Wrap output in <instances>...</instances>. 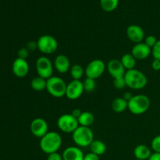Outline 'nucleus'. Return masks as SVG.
<instances>
[{
    "instance_id": "nucleus-1",
    "label": "nucleus",
    "mask_w": 160,
    "mask_h": 160,
    "mask_svg": "<svg viewBox=\"0 0 160 160\" xmlns=\"http://www.w3.org/2000/svg\"><path fill=\"white\" fill-rule=\"evenodd\" d=\"M62 139L60 134L56 131H48L45 135L40 138L39 146L45 154L57 152L62 146Z\"/></svg>"
},
{
    "instance_id": "nucleus-2",
    "label": "nucleus",
    "mask_w": 160,
    "mask_h": 160,
    "mask_svg": "<svg viewBox=\"0 0 160 160\" xmlns=\"http://www.w3.org/2000/svg\"><path fill=\"white\" fill-rule=\"evenodd\" d=\"M127 87L133 90H142L146 87L148 78L146 75L137 69L127 70L124 75Z\"/></svg>"
},
{
    "instance_id": "nucleus-3",
    "label": "nucleus",
    "mask_w": 160,
    "mask_h": 160,
    "mask_svg": "<svg viewBox=\"0 0 160 160\" xmlns=\"http://www.w3.org/2000/svg\"><path fill=\"white\" fill-rule=\"evenodd\" d=\"M151 101L147 95L139 94L134 95L128 101V109L134 115H142L149 109Z\"/></svg>"
},
{
    "instance_id": "nucleus-4",
    "label": "nucleus",
    "mask_w": 160,
    "mask_h": 160,
    "mask_svg": "<svg viewBox=\"0 0 160 160\" xmlns=\"http://www.w3.org/2000/svg\"><path fill=\"white\" fill-rule=\"evenodd\" d=\"M72 138L77 146L85 148L93 142L94 133L90 128L79 126L72 134Z\"/></svg>"
},
{
    "instance_id": "nucleus-5",
    "label": "nucleus",
    "mask_w": 160,
    "mask_h": 160,
    "mask_svg": "<svg viewBox=\"0 0 160 160\" xmlns=\"http://www.w3.org/2000/svg\"><path fill=\"white\" fill-rule=\"evenodd\" d=\"M67 84L62 78L52 76L47 79L46 90L52 96L55 98H62L66 96Z\"/></svg>"
},
{
    "instance_id": "nucleus-6",
    "label": "nucleus",
    "mask_w": 160,
    "mask_h": 160,
    "mask_svg": "<svg viewBox=\"0 0 160 160\" xmlns=\"http://www.w3.org/2000/svg\"><path fill=\"white\" fill-rule=\"evenodd\" d=\"M57 126L62 132L73 134L80 125L78 119L75 118L71 113H66L62 114L58 118Z\"/></svg>"
},
{
    "instance_id": "nucleus-7",
    "label": "nucleus",
    "mask_w": 160,
    "mask_h": 160,
    "mask_svg": "<svg viewBox=\"0 0 160 160\" xmlns=\"http://www.w3.org/2000/svg\"><path fill=\"white\" fill-rule=\"evenodd\" d=\"M38 49L45 55L52 54L57 50L58 42L53 36L49 34L42 35L37 41Z\"/></svg>"
},
{
    "instance_id": "nucleus-8",
    "label": "nucleus",
    "mask_w": 160,
    "mask_h": 160,
    "mask_svg": "<svg viewBox=\"0 0 160 160\" xmlns=\"http://www.w3.org/2000/svg\"><path fill=\"white\" fill-rule=\"evenodd\" d=\"M36 71L39 77L45 79H48L53 76L54 65L51 59L45 56H40L36 61Z\"/></svg>"
},
{
    "instance_id": "nucleus-9",
    "label": "nucleus",
    "mask_w": 160,
    "mask_h": 160,
    "mask_svg": "<svg viewBox=\"0 0 160 160\" xmlns=\"http://www.w3.org/2000/svg\"><path fill=\"white\" fill-rule=\"evenodd\" d=\"M106 64L102 59H93L87 65L85 70L86 78L96 80L102 76L106 70Z\"/></svg>"
},
{
    "instance_id": "nucleus-10",
    "label": "nucleus",
    "mask_w": 160,
    "mask_h": 160,
    "mask_svg": "<svg viewBox=\"0 0 160 160\" xmlns=\"http://www.w3.org/2000/svg\"><path fill=\"white\" fill-rule=\"evenodd\" d=\"M84 92L83 81L81 80H72L67 84L66 96L70 100L78 99Z\"/></svg>"
},
{
    "instance_id": "nucleus-11",
    "label": "nucleus",
    "mask_w": 160,
    "mask_h": 160,
    "mask_svg": "<svg viewBox=\"0 0 160 160\" xmlns=\"http://www.w3.org/2000/svg\"><path fill=\"white\" fill-rule=\"evenodd\" d=\"M30 131L34 137L42 138L48 132V125L43 118L38 117L31 121Z\"/></svg>"
},
{
    "instance_id": "nucleus-12",
    "label": "nucleus",
    "mask_w": 160,
    "mask_h": 160,
    "mask_svg": "<svg viewBox=\"0 0 160 160\" xmlns=\"http://www.w3.org/2000/svg\"><path fill=\"white\" fill-rule=\"evenodd\" d=\"M106 69H107L108 72H109V75L115 78H123L126 73V69L122 64L120 59H113L109 61L107 66H106Z\"/></svg>"
},
{
    "instance_id": "nucleus-13",
    "label": "nucleus",
    "mask_w": 160,
    "mask_h": 160,
    "mask_svg": "<svg viewBox=\"0 0 160 160\" xmlns=\"http://www.w3.org/2000/svg\"><path fill=\"white\" fill-rule=\"evenodd\" d=\"M127 36L130 41L135 44L143 42L145 38V31L138 24H131L128 26L127 29Z\"/></svg>"
},
{
    "instance_id": "nucleus-14",
    "label": "nucleus",
    "mask_w": 160,
    "mask_h": 160,
    "mask_svg": "<svg viewBox=\"0 0 160 160\" xmlns=\"http://www.w3.org/2000/svg\"><path fill=\"white\" fill-rule=\"evenodd\" d=\"M29 64L27 59L17 57L12 62V73L17 78H22L26 77L29 73Z\"/></svg>"
},
{
    "instance_id": "nucleus-15",
    "label": "nucleus",
    "mask_w": 160,
    "mask_h": 160,
    "mask_svg": "<svg viewBox=\"0 0 160 160\" xmlns=\"http://www.w3.org/2000/svg\"><path fill=\"white\" fill-rule=\"evenodd\" d=\"M131 54L137 60H143L152 54V48L144 42H141L134 45L131 50Z\"/></svg>"
},
{
    "instance_id": "nucleus-16",
    "label": "nucleus",
    "mask_w": 160,
    "mask_h": 160,
    "mask_svg": "<svg viewBox=\"0 0 160 160\" xmlns=\"http://www.w3.org/2000/svg\"><path fill=\"white\" fill-rule=\"evenodd\" d=\"M54 68L60 73H66L70 71L71 67L70 59L64 54H59L55 58L53 62Z\"/></svg>"
},
{
    "instance_id": "nucleus-17",
    "label": "nucleus",
    "mask_w": 160,
    "mask_h": 160,
    "mask_svg": "<svg viewBox=\"0 0 160 160\" xmlns=\"http://www.w3.org/2000/svg\"><path fill=\"white\" fill-rule=\"evenodd\" d=\"M63 160H84V154L78 146H70L65 148L62 154Z\"/></svg>"
},
{
    "instance_id": "nucleus-18",
    "label": "nucleus",
    "mask_w": 160,
    "mask_h": 160,
    "mask_svg": "<svg viewBox=\"0 0 160 160\" xmlns=\"http://www.w3.org/2000/svg\"><path fill=\"white\" fill-rule=\"evenodd\" d=\"M152 154V148H150L148 145L143 144L137 145L134 149V156L136 159L148 160Z\"/></svg>"
},
{
    "instance_id": "nucleus-19",
    "label": "nucleus",
    "mask_w": 160,
    "mask_h": 160,
    "mask_svg": "<svg viewBox=\"0 0 160 160\" xmlns=\"http://www.w3.org/2000/svg\"><path fill=\"white\" fill-rule=\"evenodd\" d=\"M111 108L117 113H121L128 109V102L123 97L116 98L111 104Z\"/></svg>"
},
{
    "instance_id": "nucleus-20",
    "label": "nucleus",
    "mask_w": 160,
    "mask_h": 160,
    "mask_svg": "<svg viewBox=\"0 0 160 160\" xmlns=\"http://www.w3.org/2000/svg\"><path fill=\"white\" fill-rule=\"evenodd\" d=\"M78 120L80 126L90 128L95 122V116L89 111H84V112H82Z\"/></svg>"
},
{
    "instance_id": "nucleus-21",
    "label": "nucleus",
    "mask_w": 160,
    "mask_h": 160,
    "mask_svg": "<svg viewBox=\"0 0 160 160\" xmlns=\"http://www.w3.org/2000/svg\"><path fill=\"white\" fill-rule=\"evenodd\" d=\"M120 61H121L122 64L126 69V70L135 69L137 59L134 58V56L131 53H126V54L123 55L120 59Z\"/></svg>"
},
{
    "instance_id": "nucleus-22",
    "label": "nucleus",
    "mask_w": 160,
    "mask_h": 160,
    "mask_svg": "<svg viewBox=\"0 0 160 160\" xmlns=\"http://www.w3.org/2000/svg\"><path fill=\"white\" fill-rule=\"evenodd\" d=\"M89 147H90L91 152L98 156H102L106 152V145L102 141L94 140Z\"/></svg>"
},
{
    "instance_id": "nucleus-23",
    "label": "nucleus",
    "mask_w": 160,
    "mask_h": 160,
    "mask_svg": "<svg viewBox=\"0 0 160 160\" xmlns=\"http://www.w3.org/2000/svg\"><path fill=\"white\" fill-rule=\"evenodd\" d=\"M47 80L38 76L33 78L31 82V87L32 89L36 92H42V91L46 89Z\"/></svg>"
},
{
    "instance_id": "nucleus-24",
    "label": "nucleus",
    "mask_w": 160,
    "mask_h": 160,
    "mask_svg": "<svg viewBox=\"0 0 160 160\" xmlns=\"http://www.w3.org/2000/svg\"><path fill=\"white\" fill-rule=\"evenodd\" d=\"M119 2L120 0H100V6L105 12H110L118 7Z\"/></svg>"
},
{
    "instance_id": "nucleus-25",
    "label": "nucleus",
    "mask_w": 160,
    "mask_h": 160,
    "mask_svg": "<svg viewBox=\"0 0 160 160\" xmlns=\"http://www.w3.org/2000/svg\"><path fill=\"white\" fill-rule=\"evenodd\" d=\"M70 73L73 80H81L85 74V70L80 64H74L70 67Z\"/></svg>"
},
{
    "instance_id": "nucleus-26",
    "label": "nucleus",
    "mask_w": 160,
    "mask_h": 160,
    "mask_svg": "<svg viewBox=\"0 0 160 160\" xmlns=\"http://www.w3.org/2000/svg\"><path fill=\"white\" fill-rule=\"evenodd\" d=\"M83 85H84V92H93L97 87L96 81L92 78H86L83 81Z\"/></svg>"
},
{
    "instance_id": "nucleus-27",
    "label": "nucleus",
    "mask_w": 160,
    "mask_h": 160,
    "mask_svg": "<svg viewBox=\"0 0 160 160\" xmlns=\"http://www.w3.org/2000/svg\"><path fill=\"white\" fill-rule=\"evenodd\" d=\"M151 148L154 152L160 153V134L153 138L151 142Z\"/></svg>"
},
{
    "instance_id": "nucleus-28",
    "label": "nucleus",
    "mask_w": 160,
    "mask_h": 160,
    "mask_svg": "<svg viewBox=\"0 0 160 160\" xmlns=\"http://www.w3.org/2000/svg\"><path fill=\"white\" fill-rule=\"evenodd\" d=\"M113 85L118 90H122V89L124 88L127 86L126 81L124 80V77L123 78H119L113 79Z\"/></svg>"
},
{
    "instance_id": "nucleus-29",
    "label": "nucleus",
    "mask_w": 160,
    "mask_h": 160,
    "mask_svg": "<svg viewBox=\"0 0 160 160\" xmlns=\"http://www.w3.org/2000/svg\"><path fill=\"white\" fill-rule=\"evenodd\" d=\"M152 55L155 59L160 60V40H158L156 45L152 48Z\"/></svg>"
},
{
    "instance_id": "nucleus-30",
    "label": "nucleus",
    "mask_w": 160,
    "mask_h": 160,
    "mask_svg": "<svg viewBox=\"0 0 160 160\" xmlns=\"http://www.w3.org/2000/svg\"><path fill=\"white\" fill-rule=\"evenodd\" d=\"M157 38H156V36L154 35H148V36H146L145 38V40H144V43L145 44V45H148V47H150L151 48H152V47L154 46L156 44V42H157Z\"/></svg>"
},
{
    "instance_id": "nucleus-31",
    "label": "nucleus",
    "mask_w": 160,
    "mask_h": 160,
    "mask_svg": "<svg viewBox=\"0 0 160 160\" xmlns=\"http://www.w3.org/2000/svg\"><path fill=\"white\" fill-rule=\"evenodd\" d=\"M29 50L25 47V48H21L20 49H19L18 51V58H21V59H26L29 56Z\"/></svg>"
},
{
    "instance_id": "nucleus-32",
    "label": "nucleus",
    "mask_w": 160,
    "mask_h": 160,
    "mask_svg": "<svg viewBox=\"0 0 160 160\" xmlns=\"http://www.w3.org/2000/svg\"><path fill=\"white\" fill-rule=\"evenodd\" d=\"M26 48L29 50V52H34L38 49V43L35 41H31L27 44Z\"/></svg>"
},
{
    "instance_id": "nucleus-33",
    "label": "nucleus",
    "mask_w": 160,
    "mask_h": 160,
    "mask_svg": "<svg viewBox=\"0 0 160 160\" xmlns=\"http://www.w3.org/2000/svg\"><path fill=\"white\" fill-rule=\"evenodd\" d=\"M47 160H63L62 159V155L59 154V152H54L51 153V154L48 155Z\"/></svg>"
},
{
    "instance_id": "nucleus-34",
    "label": "nucleus",
    "mask_w": 160,
    "mask_h": 160,
    "mask_svg": "<svg viewBox=\"0 0 160 160\" xmlns=\"http://www.w3.org/2000/svg\"><path fill=\"white\" fill-rule=\"evenodd\" d=\"M84 160H100L99 156L94 154L92 152H89L88 154L84 155Z\"/></svg>"
},
{
    "instance_id": "nucleus-35",
    "label": "nucleus",
    "mask_w": 160,
    "mask_h": 160,
    "mask_svg": "<svg viewBox=\"0 0 160 160\" xmlns=\"http://www.w3.org/2000/svg\"><path fill=\"white\" fill-rule=\"evenodd\" d=\"M152 68L155 71H159L160 70V60L159 59H153L152 62Z\"/></svg>"
},
{
    "instance_id": "nucleus-36",
    "label": "nucleus",
    "mask_w": 160,
    "mask_h": 160,
    "mask_svg": "<svg viewBox=\"0 0 160 160\" xmlns=\"http://www.w3.org/2000/svg\"><path fill=\"white\" fill-rule=\"evenodd\" d=\"M81 113H82V111H81L80 109H74L71 112L72 115H73V117L77 119L79 118V117L81 116Z\"/></svg>"
},
{
    "instance_id": "nucleus-37",
    "label": "nucleus",
    "mask_w": 160,
    "mask_h": 160,
    "mask_svg": "<svg viewBox=\"0 0 160 160\" xmlns=\"http://www.w3.org/2000/svg\"><path fill=\"white\" fill-rule=\"evenodd\" d=\"M148 160H160V153H152V156H150V158Z\"/></svg>"
},
{
    "instance_id": "nucleus-38",
    "label": "nucleus",
    "mask_w": 160,
    "mask_h": 160,
    "mask_svg": "<svg viewBox=\"0 0 160 160\" xmlns=\"http://www.w3.org/2000/svg\"><path fill=\"white\" fill-rule=\"evenodd\" d=\"M134 96V95H131V92H125L124 94H123V98H124L125 100H127V101H129L130 99H131V98H132V97Z\"/></svg>"
},
{
    "instance_id": "nucleus-39",
    "label": "nucleus",
    "mask_w": 160,
    "mask_h": 160,
    "mask_svg": "<svg viewBox=\"0 0 160 160\" xmlns=\"http://www.w3.org/2000/svg\"><path fill=\"white\" fill-rule=\"evenodd\" d=\"M135 160H139V159H135Z\"/></svg>"
}]
</instances>
